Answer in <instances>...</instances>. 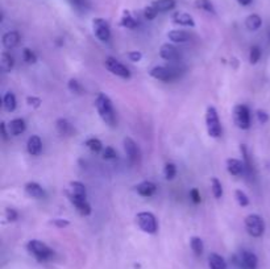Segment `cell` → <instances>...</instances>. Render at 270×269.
<instances>
[{"label":"cell","mask_w":270,"mask_h":269,"mask_svg":"<svg viewBox=\"0 0 270 269\" xmlns=\"http://www.w3.org/2000/svg\"><path fill=\"white\" fill-rule=\"evenodd\" d=\"M95 106H97L98 114L101 116V119L107 126L115 127V124H116V115H115V110L111 99L108 98L106 94H103V93H99L97 95V99H95Z\"/></svg>","instance_id":"cell-1"},{"label":"cell","mask_w":270,"mask_h":269,"mask_svg":"<svg viewBox=\"0 0 270 269\" xmlns=\"http://www.w3.org/2000/svg\"><path fill=\"white\" fill-rule=\"evenodd\" d=\"M206 127H207L208 135L212 139H219V137L222 136V123H220V119H219L218 111L212 106L207 107V111H206Z\"/></svg>","instance_id":"cell-2"},{"label":"cell","mask_w":270,"mask_h":269,"mask_svg":"<svg viewBox=\"0 0 270 269\" xmlns=\"http://www.w3.org/2000/svg\"><path fill=\"white\" fill-rule=\"evenodd\" d=\"M136 222L137 226L141 228V231L146 234H156L158 230V224H157L156 217L149 211H141L136 215Z\"/></svg>","instance_id":"cell-3"},{"label":"cell","mask_w":270,"mask_h":269,"mask_svg":"<svg viewBox=\"0 0 270 269\" xmlns=\"http://www.w3.org/2000/svg\"><path fill=\"white\" fill-rule=\"evenodd\" d=\"M27 248L40 261H45L53 256V249L40 240H31L27 244Z\"/></svg>","instance_id":"cell-4"},{"label":"cell","mask_w":270,"mask_h":269,"mask_svg":"<svg viewBox=\"0 0 270 269\" xmlns=\"http://www.w3.org/2000/svg\"><path fill=\"white\" fill-rule=\"evenodd\" d=\"M149 74L150 77L162 80V82H171V80H175L177 78H179L181 70L171 66H156L150 69Z\"/></svg>","instance_id":"cell-5"},{"label":"cell","mask_w":270,"mask_h":269,"mask_svg":"<svg viewBox=\"0 0 270 269\" xmlns=\"http://www.w3.org/2000/svg\"><path fill=\"white\" fill-rule=\"evenodd\" d=\"M245 228L248 234L253 238H260L262 236L263 231H265V224L260 215L257 214H250L245 218Z\"/></svg>","instance_id":"cell-6"},{"label":"cell","mask_w":270,"mask_h":269,"mask_svg":"<svg viewBox=\"0 0 270 269\" xmlns=\"http://www.w3.org/2000/svg\"><path fill=\"white\" fill-rule=\"evenodd\" d=\"M93 29L94 33L97 36V39L102 42H108L111 39V28L107 20L102 18H97L93 20Z\"/></svg>","instance_id":"cell-7"},{"label":"cell","mask_w":270,"mask_h":269,"mask_svg":"<svg viewBox=\"0 0 270 269\" xmlns=\"http://www.w3.org/2000/svg\"><path fill=\"white\" fill-rule=\"evenodd\" d=\"M233 120L240 130H248L250 127L249 109L244 105L236 106L235 110H233Z\"/></svg>","instance_id":"cell-8"},{"label":"cell","mask_w":270,"mask_h":269,"mask_svg":"<svg viewBox=\"0 0 270 269\" xmlns=\"http://www.w3.org/2000/svg\"><path fill=\"white\" fill-rule=\"evenodd\" d=\"M104 66L114 75H118V77L124 78V79L131 78V71L128 70V67L124 66L120 61H118L114 57H107L106 61H104Z\"/></svg>","instance_id":"cell-9"},{"label":"cell","mask_w":270,"mask_h":269,"mask_svg":"<svg viewBox=\"0 0 270 269\" xmlns=\"http://www.w3.org/2000/svg\"><path fill=\"white\" fill-rule=\"evenodd\" d=\"M124 150L127 153V157L129 158L132 164H137L141 157V152H140L139 145L136 144L135 140H132L131 137H125L124 139Z\"/></svg>","instance_id":"cell-10"},{"label":"cell","mask_w":270,"mask_h":269,"mask_svg":"<svg viewBox=\"0 0 270 269\" xmlns=\"http://www.w3.org/2000/svg\"><path fill=\"white\" fill-rule=\"evenodd\" d=\"M239 261L240 265L244 269H257V265H258V259L257 256L250 251H241L239 256Z\"/></svg>","instance_id":"cell-11"},{"label":"cell","mask_w":270,"mask_h":269,"mask_svg":"<svg viewBox=\"0 0 270 269\" xmlns=\"http://www.w3.org/2000/svg\"><path fill=\"white\" fill-rule=\"evenodd\" d=\"M159 56H161V58L166 61H179L181 52L174 45L163 44V45L159 48Z\"/></svg>","instance_id":"cell-12"},{"label":"cell","mask_w":270,"mask_h":269,"mask_svg":"<svg viewBox=\"0 0 270 269\" xmlns=\"http://www.w3.org/2000/svg\"><path fill=\"white\" fill-rule=\"evenodd\" d=\"M246 169H248V166H246L245 162H242L237 158H228L227 160V170L229 171V174L239 177V175H242L245 173Z\"/></svg>","instance_id":"cell-13"},{"label":"cell","mask_w":270,"mask_h":269,"mask_svg":"<svg viewBox=\"0 0 270 269\" xmlns=\"http://www.w3.org/2000/svg\"><path fill=\"white\" fill-rule=\"evenodd\" d=\"M70 201L76 209V211L82 215V217H88L91 214V206L90 203L87 202L86 198H78V197L70 196Z\"/></svg>","instance_id":"cell-14"},{"label":"cell","mask_w":270,"mask_h":269,"mask_svg":"<svg viewBox=\"0 0 270 269\" xmlns=\"http://www.w3.org/2000/svg\"><path fill=\"white\" fill-rule=\"evenodd\" d=\"M25 193L29 197H32V198H35V200L45 198V190L42 189V186L40 184H37V182H28L25 185Z\"/></svg>","instance_id":"cell-15"},{"label":"cell","mask_w":270,"mask_h":269,"mask_svg":"<svg viewBox=\"0 0 270 269\" xmlns=\"http://www.w3.org/2000/svg\"><path fill=\"white\" fill-rule=\"evenodd\" d=\"M171 19H173L174 24L182 25V27H190V28L195 27V21L193 16L186 14V12H175Z\"/></svg>","instance_id":"cell-16"},{"label":"cell","mask_w":270,"mask_h":269,"mask_svg":"<svg viewBox=\"0 0 270 269\" xmlns=\"http://www.w3.org/2000/svg\"><path fill=\"white\" fill-rule=\"evenodd\" d=\"M2 41H3L4 48L14 49V48H16V46L19 45V42H20V35H19V32L16 31H10L7 32V33H4Z\"/></svg>","instance_id":"cell-17"},{"label":"cell","mask_w":270,"mask_h":269,"mask_svg":"<svg viewBox=\"0 0 270 269\" xmlns=\"http://www.w3.org/2000/svg\"><path fill=\"white\" fill-rule=\"evenodd\" d=\"M25 130H27V124H25L24 119H20V118L11 120L8 124V132L12 136H19L21 133H24Z\"/></svg>","instance_id":"cell-18"},{"label":"cell","mask_w":270,"mask_h":269,"mask_svg":"<svg viewBox=\"0 0 270 269\" xmlns=\"http://www.w3.org/2000/svg\"><path fill=\"white\" fill-rule=\"evenodd\" d=\"M42 149V141L41 139L37 136V135H33L28 139V143H27V150L31 156H38L41 153Z\"/></svg>","instance_id":"cell-19"},{"label":"cell","mask_w":270,"mask_h":269,"mask_svg":"<svg viewBox=\"0 0 270 269\" xmlns=\"http://www.w3.org/2000/svg\"><path fill=\"white\" fill-rule=\"evenodd\" d=\"M136 192L141 197H152L157 192V185L154 182L144 181L136 186Z\"/></svg>","instance_id":"cell-20"},{"label":"cell","mask_w":270,"mask_h":269,"mask_svg":"<svg viewBox=\"0 0 270 269\" xmlns=\"http://www.w3.org/2000/svg\"><path fill=\"white\" fill-rule=\"evenodd\" d=\"M167 37H169V40L175 42V44H184V42L190 41V35H189L186 31H182V29L170 31L169 33H167Z\"/></svg>","instance_id":"cell-21"},{"label":"cell","mask_w":270,"mask_h":269,"mask_svg":"<svg viewBox=\"0 0 270 269\" xmlns=\"http://www.w3.org/2000/svg\"><path fill=\"white\" fill-rule=\"evenodd\" d=\"M14 57L6 52L2 53V56H0V69H2V71L3 73H10L11 70L14 69Z\"/></svg>","instance_id":"cell-22"},{"label":"cell","mask_w":270,"mask_h":269,"mask_svg":"<svg viewBox=\"0 0 270 269\" xmlns=\"http://www.w3.org/2000/svg\"><path fill=\"white\" fill-rule=\"evenodd\" d=\"M175 0H154L152 6L156 8L158 12H169V11L175 8Z\"/></svg>","instance_id":"cell-23"},{"label":"cell","mask_w":270,"mask_h":269,"mask_svg":"<svg viewBox=\"0 0 270 269\" xmlns=\"http://www.w3.org/2000/svg\"><path fill=\"white\" fill-rule=\"evenodd\" d=\"M261 25H262V19H261L260 15L252 14L245 19V27L249 31H258Z\"/></svg>","instance_id":"cell-24"},{"label":"cell","mask_w":270,"mask_h":269,"mask_svg":"<svg viewBox=\"0 0 270 269\" xmlns=\"http://www.w3.org/2000/svg\"><path fill=\"white\" fill-rule=\"evenodd\" d=\"M208 265L211 269H227V262L218 253H211L208 256Z\"/></svg>","instance_id":"cell-25"},{"label":"cell","mask_w":270,"mask_h":269,"mask_svg":"<svg viewBox=\"0 0 270 269\" xmlns=\"http://www.w3.org/2000/svg\"><path fill=\"white\" fill-rule=\"evenodd\" d=\"M3 106L8 112H14L15 110H16V107H18V101H16V97H15L14 93H11V91L6 93L3 98Z\"/></svg>","instance_id":"cell-26"},{"label":"cell","mask_w":270,"mask_h":269,"mask_svg":"<svg viewBox=\"0 0 270 269\" xmlns=\"http://www.w3.org/2000/svg\"><path fill=\"white\" fill-rule=\"evenodd\" d=\"M120 25L127 29H135L136 27H137V21L132 16L129 11H124V12H123V16H121Z\"/></svg>","instance_id":"cell-27"},{"label":"cell","mask_w":270,"mask_h":269,"mask_svg":"<svg viewBox=\"0 0 270 269\" xmlns=\"http://www.w3.org/2000/svg\"><path fill=\"white\" fill-rule=\"evenodd\" d=\"M56 127H57V131L59 132V135H62V136H70V135L74 132L73 126H71V124H70V123L66 119L57 120Z\"/></svg>","instance_id":"cell-28"},{"label":"cell","mask_w":270,"mask_h":269,"mask_svg":"<svg viewBox=\"0 0 270 269\" xmlns=\"http://www.w3.org/2000/svg\"><path fill=\"white\" fill-rule=\"evenodd\" d=\"M70 189H71V194H70V196L78 197V198H86V186H84L82 182H71V184H70Z\"/></svg>","instance_id":"cell-29"},{"label":"cell","mask_w":270,"mask_h":269,"mask_svg":"<svg viewBox=\"0 0 270 269\" xmlns=\"http://www.w3.org/2000/svg\"><path fill=\"white\" fill-rule=\"evenodd\" d=\"M195 8L201 11H205L207 14H216V10H215V6L211 0H195L194 2Z\"/></svg>","instance_id":"cell-30"},{"label":"cell","mask_w":270,"mask_h":269,"mask_svg":"<svg viewBox=\"0 0 270 269\" xmlns=\"http://www.w3.org/2000/svg\"><path fill=\"white\" fill-rule=\"evenodd\" d=\"M190 247L197 256H201L202 253H203V251H205L203 240H202L199 236H193V238L190 239Z\"/></svg>","instance_id":"cell-31"},{"label":"cell","mask_w":270,"mask_h":269,"mask_svg":"<svg viewBox=\"0 0 270 269\" xmlns=\"http://www.w3.org/2000/svg\"><path fill=\"white\" fill-rule=\"evenodd\" d=\"M84 145H86L91 152H94V153H99V152L103 149V144H102L101 140L97 139V137H90V139H87L86 141H84Z\"/></svg>","instance_id":"cell-32"},{"label":"cell","mask_w":270,"mask_h":269,"mask_svg":"<svg viewBox=\"0 0 270 269\" xmlns=\"http://www.w3.org/2000/svg\"><path fill=\"white\" fill-rule=\"evenodd\" d=\"M211 190H212V194H214L215 198H222L223 197V185L222 182L219 181L216 177H214V178L211 180Z\"/></svg>","instance_id":"cell-33"},{"label":"cell","mask_w":270,"mask_h":269,"mask_svg":"<svg viewBox=\"0 0 270 269\" xmlns=\"http://www.w3.org/2000/svg\"><path fill=\"white\" fill-rule=\"evenodd\" d=\"M177 174V166L173 164V162H167L165 165V168H163V175H165V178L166 180H173Z\"/></svg>","instance_id":"cell-34"},{"label":"cell","mask_w":270,"mask_h":269,"mask_svg":"<svg viewBox=\"0 0 270 269\" xmlns=\"http://www.w3.org/2000/svg\"><path fill=\"white\" fill-rule=\"evenodd\" d=\"M235 198L241 207H246L248 205H249V198H248V196H246L245 193L242 192V190H236Z\"/></svg>","instance_id":"cell-35"},{"label":"cell","mask_w":270,"mask_h":269,"mask_svg":"<svg viewBox=\"0 0 270 269\" xmlns=\"http://www.w3.org/2000/svg\"><path fill=\"white\" fill-rule=\"evenodd\" d=\"M261 58V49L258 46H252L249 52V61L252 65H256Z\"/></svg>","instance_id":"cell-36"},{"label":"cell","mask_w":270,"mask_h":269,"mask_svg":"<svg viewBox=\"0 0 270 269\" xmlns=\"http://www.w3.org/2000/svg\"><path fill=\"white\" fill-rule=\"evenodd\" d=\"M67 87H69V90L71 91V93H74V94H82V93H83L82 84H80L76 79H70Z\"/></svg>","instance_id":"cell-37"},{"label":"cell","mask_w":270,"mask_h":269,"mask_svg":"<svg viewBox=\"0 0 270 269\" xmlns=\"http://www.w3.org/2000/svg\"><path fill=\"white\" fill-rule=\"evenodd\" d=\"M23 58H24V61L27 63H35L36 61H37V56L35 54V52L28 49V48H25V49L23 50Z\"/></svg>","instance_id":"cell-38"},{"label":"cell","mask_w":270,"mask_h":269,"mask_svg":"<svg viewBox=\"0 0 270 269\" xmlns=\"http://www.w3.org/2000/svg\"><path fill=\"white\" fill-rule=\"evenodd\" d=\"M159 12L156 10V8L153 7L152 4L150 6H148V7L144 10V18L146 19V20H154V19L157 18V15H158Z\"/></svg>","instance_id":"cell-39"},{"label":"cell","mask_w":270,"mask_h":269,"mask_svg":"<svg viewBox=\"0 0 270 269\" xmlns=\"http://www.w3.org/2000/svg\"><path fill=\"white\" fill-rule=\"evenodd\" d=\"M116 156H118V153L112 147H106V149L103 150L104 160H114V158H116Z\"/></svg>","instance_id":"cell-40"},{"label":"cell","mask_w":270,"mask_h":269,"mask_svg":"<svg viewBox=\"0 0 270 269\" xmlns=\"http://www.w3.org/2000/svg\"><path fill=\"white\" fill-rule=\"evenodd\" d=\"M128 58L132 61V62H139V61H141L142 54L140 52H137V50H135V52H129Z\"/></svg>","instance_id":"cell-41"},{"label":"cell","mask_w":270,"mask_h":269,"mask_svg":"<svg viewBox=\"0 0 270 269\" xmlns=\"http://www.w3.org/2000/svg\"><path fill=\"white\" fill-rule=\"evenodd\" d=\"M190 198L191 201L194 203H201V193H199V190L198 189H193L190 192Z\"/></svg>","instance_id":"cell-42"},{"label":"cell","mask_w":270,"mask_h":269,"mask_svg":"<svg viewBox=\"0 0 270 269\" xmlns=\"http://www.w3.org/2000/svg\"><path fill=\"white\" fill-rule=\"evenodd\" d=\"M6 217H7V219L10 220V222H15V220L18 219L19 215L14 209H7V211H6Z\"/></svg>","instance_id":"cell-43"},{"label":"cell","mask_w":270,"mask_h":269,"mask_svg":"<svg viewBox=\"0 0 270 269\" xmlns=\"http://www.w3.org/2000/svg\"><path fill=\"white\" fill-rule=\"evenodd\" d=\"M257 118H258V122L262 123V124H265V123L269 120V116H267V114L265 111H262V110L257 111Z\"/></svg>","instance_id":"cell-44"},{"label":"cell","mask_w":270,"mask_h":269,"mask_svg":"<svg viewBox=\"0 0 270 269\" xmlns=\"http://www.w3.org/2000/svg\"><path fill=\"white\" fill-rule=\"evenodd\" d=\"M0 127H2V135H3V139L7 140L8 135H10V132H7V124L3 122L2 124H0Z\"/></svg>","instance_id":"cell-45"},{"label":"cell","mask_w":270,"mask_h":269,"mask_svg":"<svg viewBox=\"0 0 270 269\" xmlns=\"http://www.w3.org/2000/svg\"><path fill=\"white\" fill-rule=\"evenodd\" d=\"M53 223L56 224L57 227H66V226H69V222H67V220H62V219H56Z\"/></svg>","instance_id":"cell-46"},{"label":"cell","mask_w":270,"mask_h":269,"mask_svg":"<svg viewBox=\"0 0 270 269\" xmlns=\"http://www.w3.org/2000/svg\"><path fill=\"white\" fill-rule=\"evenodd\" d=\"M29 106H33V107H38L40 103H41V99L38 98H28Z\"/></svg>","instance_id":"cell-47"},{"label":"cell","mask_w":270,"mask_h":269,"mask_svg":"<svg viewBox=\"0 0 270 269\" xmlns=\"http://www.w3.org/2000/svg\"><path fill=\"white\" fill-rule=\"evenodd\" d=\"M253 0H237V3L240 4V6H242V7H246V6H249L250 3H252Z\"/></svg>","instance_id":"cell-48"}]
</instances>
